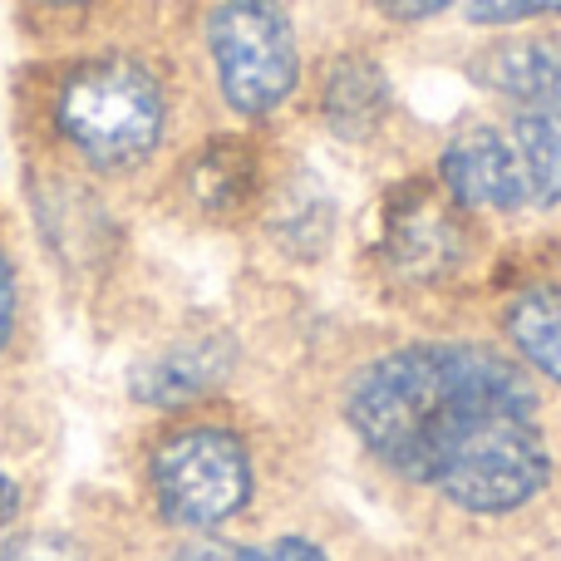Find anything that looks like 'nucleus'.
I'll use <instances>...</instances> for the list:
<instances>
[{
    "instance_id": "1",
    "label": "nucleus",
    "mask_w": 561,
    "mask_h": 561,
    "mask_svg": "<svg viewBox=\"0 0 561 561\" xmlns=\"http://www.w3.org/2000/svg\"><path fill=\"white\" fill-rule=\"evenodd\" d=\"M527 414H537L533 385L478 345L394 350L350 389L355 434L414 483H438L488 428Z\"/></svg>"
},
{
    "instance_id": "2",
    "label": "nucleus",
    "mask_w": 561,
    "mask_h": 561,
    "mask_svg": "<svg viewBox=\"0 0 561 561\" xmlns=\"http://www.w3.org/2000/svg\"><path fill=\"white\" fill-rule=\"evenodd\" d=\"M49 138L89 178H128L168 134L163 79L134 55L75 59L45 94Z\"/></svg>"
},
{
    "instance_id": "3",
    "label": "nucleus",
    "mask_w": 561,
    "mask_h": 561,
    "mask_svg": "<svg viewBox=\"0 0 561 561\" xmlns=\"http://www.w3.org/2000/svg\"><path fill=\"white\" fill-rule=\"evenodd\" d=\"M148 497L173 527L213 533L237 517L252 497V454L222 424H183L168 428L144 458Z\"/></svg>"
},
{
    "instance_id": "4",
    "label": "nucleus",
    "mask_w": 561,
    "mask_h": 561,
    "mask_svg": "<svg viewBox=\"0 0 561 561\" xmlns=\"http://www.w3.org/2000/svg\"><path fill=\"white\" fill-rule=\"evenodd\" d=\"M207 49L237 114L262 118L296 89V35L276 0H217L207 15Z\"/></svg>"
},
{
    "instance_id": "5",
    "label": "nucleus",
    "mask_w": 561,
    "mask_h": 561,
    "mask_svg": "<svg viewBox=\"0 0 561 561\" xmlns=\"http://www.w3.org/2000/svg\"><path fill=\"white\" fill-rule=\"evenodd\" d=\"M232 359L237 350L227 335H187L158 355L138 359L128 375V394L148 409H187L232 375Z\"/></svg>"
},
{
    "instance_id": "6",
    "label": "nucleus",
    "mask_w": 561,
    "mask_h": 561,
    "mask_svg": "<svg viewBox=\"0 0 561 561\" xmlns=\"http://www.w3.org/2000/svg\"><path fill=\"white\" fill-rule=\"evenodd\" d=\"M444 183L468 207H517L527 197V173L517 144L497 128H468L444 153Z\"/></svg>"
},
{
    "instance_id": "7",
    "label": "nucleus",
    "mask_w": 561,
    "mask_h": 561,
    "mask_svg": "<svg viewBox=\"0 0 561 561\" xmlns=\"http://www.w3.org/2000/svg\"><path fill=\"white\" fill-rule=\"evenodd\" d=\"M389 256L414 276H434L454 266L458 256V222L438 197H419L414 207H399L389 217Z\"/></svg>"
},
{
    "instance_id": "8",
    "label": "nucleus",
    "mask_w": 561,
    "mask_h": 561,
    "mask_svg": "<svg viewBox=\"0 0 561 561\" xmlns=\"http://www.w3.org/2000/svg\"><path fill=\"white\" fill-rule=\"evenodd\" d=\"M256 187V158L237 138H217L187 163V197L207 217H232Z\"/></svg>"
},
{
    "instance_id": "9",
    "label": "nucleus",
    "mask_w": 561,
    "mask_h": 561,
    "mask_svg": "<svg viewBox=\"0 0 561 561\" xmlns=\"http://www.w3.org/2000/svg\"><path fill=\"white\" fill-rule=\"evenodd\" d=\"M483 79L507 99H537L557 94L561 89V39L552 35H533V39H507L493 55H483Z\"/></svg>"
},
{
    "instance_id": "10",
    "label": "nucleus",
    "mask_w": 561,
    "mask_h": 561,
    "mask_svg": "<svg viewBox=\"0 0 561 561\" xmlns=\"http://www.w3.org/2000/svg\"><path fill=\"white\" fill-rule=\"evenodd\" d=\"M517 158L527 173V193L561 203V89L537 99L517 124Z\"/></svg>"
},
{
    "instance_id": "11",
    "label": "nucleus",
    "mask_w": 561,
    "mask_h": 561,
    "mask_svg": "<svg viewBox=\"0 0 561 561\" xmlns=\"http://www.w3.org/2000/svg\"><path fill=\"white\" fill-rule=\"evenodd\" d=\"M507 335L547 379L561 385V286H533L507 306Z\"/></svg>"
},
{
    "instance_id": "12",
    "label": "nucleus",
    "mask_w": 561,
    "mask_h": 561,
    "mask_svg": "<svg viewBox=\"0 0 561 561\" xmlns=\"http://www.w3.org/2000/svg\"><path fill=\"white\" fill-rule=\"evenodd\" d=\"M389 104L385 75L369 59H340L325 75V118L340 134H365Z\"/></svg>"
},
{
    "instance_id": "13",
    "label": "nucleus",
    "mask_w": 561,
    "mask_h": 561,
    "mask_svg": "<svg viewBox=\"0 0 561 561\" xmlns=\"http://www.w3.org/2000/svg\"><path fill=\"white\" fill-rule=\"evenodd\" d=\"M0 561H84V547L59 527H25L0 537Z\"/></svg>"
},
{
    "instance_id": "14",
    "label": "nucleus",
    "mask_w": 561,
    "mask_h": 561,
    "mask_svg": "<svg viewBox=\"0 0 561 561\" xmlns=\"http://www.w3.org/2000/svg\"><path fill=\"white\" fill-rule=\"evenodd\" d=\"M20 335H25V280L20 266L0 252V359L15 355Z\"/></svg>"
},
{
    "instance_id": "15",
    "label": "nucleus",
    "mask_w": 561,
    "mask_h": 561,
    "mask_svg": "<svg viewBox=\"0 0 561 561\" xmlns=\"http://www.w3.org/2000/svg\"><path fill=\"white\" fill-rule=\"evenodd\" d=\"M552 10H561V0H468V15L478 25H507V20L552 15Z\"/></svg>"
},
{
    "instance_id": "16",
    "label": "nucleus",
    "mask_w": 561,
    "mask_h": 561,
    "mask_svg": "<svg viewBox=\"0 0 561 561\" xmlns=\"http://www.w3.org/2000/svg\"><path fill=\"white\" fill-rule=\"evenodd\" d=\"M242 561H325L320 557V547L300 542V537H276V542L256 547V552H247Z\"/></svg>"
},
{
    "instance_id": "17",
    "label": "nucleus",
    "mask_w": 561,
    "mask_h": 561,
    "mask_svg": "<svg viewBox=\"0 0 561 561\" xmlns=\"http://www.w3.org/2000/svg\"><path fill=\"white\" fill-rule=\"evenodd\" d=\"M247 552H237V547H227V542H213V537H207V542H187V547H178L173 557L168 561H242Z\"/></svg>"
},
{
    "instance_id": "18",
    "label": "nucleus",
    "mask_w": 561,
    "mask_h": 561,
    "mask_svg": "<svg viewBox=\"0 0 561 561\" xmlns=\"http://www.w3.org/2000/svg\"><path fill=\"white\" fill-rule=\"evenodd\" d=\"M375 5L385 10L389 20H428V15H438L448 0H375Z\"/></svg>"
},
{
    "instance_id": "19",
    "label": "nucleus",
    "mask_w": 561,
    "mask_h": 561,
    "mask_svg": "<svg viewBox=\"0 0 561 561\" xmlns=\"http://www.w3.org/2000/svg\"><path fill=\"white\" fill-rule=\"evenodd\" d=\"M20 507H25V488H20L15 473H5V468H0V527L15 523Z\"/></svg>"
},
{
    "instance_id": "20",
    "label": "nucleus",
    "mask_w": 561,
    "mask_h": 561,
    "mask_svg": "<svg viewBox=\"0 0 561 561\" xmlns=\"http://www.w3.org/2000/svg\"><path fill=\"white\" fill-rule=\"evenodd\" d=\"M35 15H45V20H55V15H79V10H89L94 0H25Z\"/></svg>"
}]
</instances>
